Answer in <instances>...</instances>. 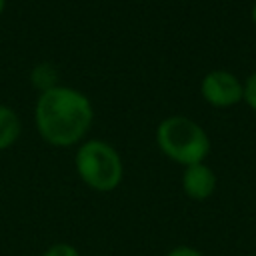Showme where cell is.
<instances>
[{
  "instance_id": "1",
  "label": "cell",
  "mask_w": 256,
  "mask_h": 256,
  "mask_svg": "<svg viewBox=\"0 0 256 256\" xmlns=\"http://www.w3.org/2000/svg\"><path fill=\"white\" fill-rule=\"evenodd\" d=\"M94 112L90 100L76 88L56 86L38 96L36 128L52 146H72L84 138Z\"/></svg>"
},
{
  "instance_id": "2",
  "label": "cell",
  "mask_w": 256,
  "mask_h": 256,
  "mask_svg": "<svg viewBox=\"0 0 256 256\" xmlns=\"http://www.w3.org/2000/svg\"><path fill=\"white\" fill-rule=\"evenodd\" d=\"M158 148L182 166L200 164L210 152V138L206 130L186 116H170L156 128Z\"/></svg>"
},
{
  "instance_id": "3",
  "label": "cell",
  "mask_w": 256,
  "mask_h": 256,
  "mask_svg": "<svg viewBox=\"0 0 256 256\" xmlns=\"http://www.w3.org/2000/svg\"><path fill=\"white\" fill-rule=\"evenodd\" d=\"M76 172L90 188L98 192L114 190L122 180V160L104 140H88L76 152Z\"/></svg>"
},
{
  "instance_id": "4",
  "label": "cell",
  "mask_w": 256,
  "mask_h": 256,
  "mask_svg": "<svg viewBox=\"0 0 256 256\" xmlns=\"http://www.w3.org/2000/svg\"><path fill=\"white\" fill-rule=\"evenodd\" d=\"M202 98L214 108H228L244 100V84L228 70H212L200 82Z\"/></svg>"
},
{
  "instance_id": "5",
  "label": "cell",
  "mask_w": 256,
  "mask_h": 256,
  "mask_svg": "<svg viewBox=\"0 0 256 256\" xmlns=\"http://www.w3.org/2000/svg\"><path fill=\"white\" fill-rule=\"evenodd\" d=\"M182 188L192 200H206L216 190V174L204 162L186 166L182 174Z\"/></svg>"
},
{
  "instance_id": "6",
  "label": "cell",
  "mask_w": 256,
  "mask_h": 256,
  "mask_svg": "<svg viewBox=\"0 0 256 256\" xmlns=\"http://www.w3.org/2000/svg\"><path fill=\"white\" fill-rule=\"evenodd\" d=\"M20 136V118L10 108L0 104V150L10 148Z\"/></svg>"
},
{
  "instance_id": "7",
  "label": "cell",
  "mask_w": 256,
  "mask_h": 256,
  "mask_svg": "<svg viewBox=\"0 0 256 256\" xmlns=\"http://www.w3.org/2000/svg\"><path fill=\"white\" fill-rule=\"evenodd\" d=\"M56 80H58V72H56V68H54L52 64H48V62L36 64V66L32 68V72H30V82H32V86L38 88L40 92H46V90L56 88V86H58Z\"/></svg>"
},
{
  "instance_id": "8",
  "label": "cell",
  "mask_w": 256,
  "mask_h": 256,
  "mask_svg": "<svg viewBox=\"0 0 256 256\" xmlns=\"http://www.w3.org/2000/svg\"><path fill=\"white\" fill-rule=\"evenodd\" d=\"M244 102L256 112V72H252L244 82Z\"/></svg>"
},
{
  "instance_id": "9",
  "label": "cell",
  "mask_w": 256,
  "mask_h": 256,
  "mask_svg": "<svg viewBox=\"0 0 256 256\" xmlns=\"http://www.w3.org/2000/svg\"><path fill=\"white\" fill-rule=\"evenodd\" d=\"M44 256H80V252L72 246V244H66V242H60V244H54L50 246Z\"/></svg>"
},
{
  "instance_id": "10",
  "label": "cell",
  "mask_w": 256,
  "mask_h": 256,
  "mask_svg": "<svg viewBox=\"0 0 256 256\" xmlns=\"http://www.w3.org/2000/svg\"><path fill=\"white\" fill-rule=\"evenodd\" d=\"M166 256H204V254H200L196 248H190V246H176Z\"/></svg>"
},
{
  "instance_id": "11",
  "label": "cell",
  "mask_w": 256,
  "mask_h": 256,
  "mask_svg": "<svg viewBox=\"0 0 256 256\" xmlns=\"http://www.w3.org/2000/svg\"><path fill=\"white\" fill-rule=\"evenodd\" d=\"M250 18H252V22H254V26H256V2H254L252 10H250Z\"/></svg>"
},
{
  "instance_id": "12",
  "label": "cell",
  "mask_w": 256,
  "mask_h": 256,
  "mask_svg": "<svg viewBox=\"0 0 256 256\" xmlns=\"http://www.w3.org/2000/svg\"><path fill=\"white\" fill-rule=\"evenodd\" d=\"M4 6H6V0H0V14H2V10H4Z\"/></svg>"
}]
</instances>
